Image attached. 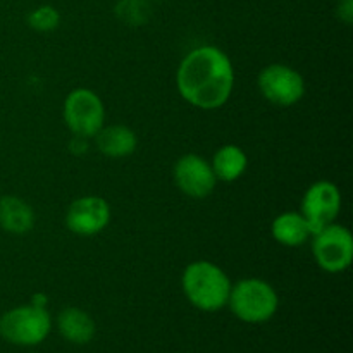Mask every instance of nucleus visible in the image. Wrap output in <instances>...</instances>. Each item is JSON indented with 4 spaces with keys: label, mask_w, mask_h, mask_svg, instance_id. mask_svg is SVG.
<instances>
[{
    "label": "nucleus",
    "mask_w": 353,
    "mask_h": 353,
    "mask_svg": "<svg viewBox=\"0 0 353 353\" xmlns=\"http://www.w3.org/2000/svg\"><path fill=\"white\" fill-rule=\"evenodd\" d=\"M95 143L100 154L112 159L128 157L133 154L138 147V137L131 128L124 124H110L103 126L95 134Z\"/></svg>",
    "instance_id": "obj_11"
},
{
    "label": "nucleus",
    "mask_w": 353,
    "mask_h": 353,
    "mask_svg": "<svg viewBox=\"0 0 353 353\" xmlns=\"http://www.w3.org/2000/svg\"><path fill=\"white\" fill-rule=\"evenodd\" d=\"M110 223V207L105 199L86 195L76 199L65 212V226L78 236H95Z\"/></svg>",
    "instance_id": "obj_9"
},
{
    "label": "nucleus",
    "mask_w": 353,
    "mask_h": 353,
    "mask_svg": "<svg viewBox=\"0 0 353 353\" xmlns=\"http://www.w3.org/2000/svg\"><path fill=\"white\" fill-rule=\"evenodd\" d=\"M338 17L343 23L350 24L353 17V0H340L338 2Z\"/></svg>",
    "instance_id": "obj_17"
},
{
    "label": "nucleus",
    "mask_w": 353,
    "mask_h": 353,
    "mask_svg": "<svg viewBox=\"0 0 353 353\" xmlns=\"http://www.w3.org/2000/svg\"><path fill=\"white\" fill-rule=\"evenodd\" d=\"M52 327L47 307L33 303L10 309L0 317V336L12 345L33 347L48 336Z\"/></svg>",
    "instance_id": "obj_4"
},
{
    "label": "nucleus",
    "mask_w": 353,
    "mask_h": 353,
    "mask_svg": "<svg viewBox=\"0 0 353 353\" xmlns=\"http://www.w3.org/2000/svg\"><path fill=\"white\" fill-rule=\"evenodd\" d=\"M31 303L37 307H47V296L43 293H37V295L31 296Z\"/></svg>",
    "instance_id": "obj_18"
},
{
    "label": "nucleus",
    "mask_w": 353,
    "mask_h": 353,
    "mask_svg": "<svg viewBox=\"0 0 353 353\" xmlns=\"http://www.w3.org/2000/svg\"><path fill=\"white\" fill-rule=\"evenodd\" d=\"M231 285L230 276L210 261L192 262L181 276V288L186 300L203 312H217L226 307Z\"/></svg>",
    "instance_id": "obj_2"
},
{
    "label": "nucleus",
    "mask_w": 353,
    "mask_h": 353,
    "mask_svg": "<svg viewBox=\"0 0 353 353\" xmlns=\"http://www.w3.org/2000/svg\"><path fill=\"white\" fill-rule=\"evenodd\" d=\"M247 154L243 152V148L233 143L217 148L212 161H210V168H212L216 179L224 183H233L240 179L247 171Z\"/></svg>",
    "instance_id": "obj_14"
},
{
    "label": "nucleus",
    "mask_w": 353,
    "mask_h": 353,
    "mask_svg": "<svg viewBox=\"0 0 353 353\" xmlns=\"http://www.w3.org/2000/svg\"><path fill=\"white\" fill-rule=\"evenodd\" d=\"M34 226V212L28 202L14 195L0 199V228L10 234H26Z\"/></svg>",
    "instance_id": "obj_13"
},
{
    "label": "nucleus",
    "mask_w": 353,
    "mask_h": 353,
    "mask_svg": "<svg viewBox=\"0 0 353 353\" xmlns=\"http://www.w3.org/2000/svg\"><path fill=\"white\" fill-rule=\"evenodd\" d=\"M257 86L262 97L272 105L292 107L305 95V79L296 69L286 64H269L259 72Z\"/></svg>",
    "instance_id": "obj_7"
},
{
    "label": "nucleus",
    "mask_w": 353,
    "mask_h": 353,
    "mask_svg": "<svg viewBox=\"0 0 353 353\" xmlns=\"http://www.w3.org/2000/svg\"><path fill=\"white\" fill-rule=\"evenodd\" d=\"M234 317L248 324H262L272 319L279 307V296L268 281L247 278L231 285L228 299Z\"/></svg>",
    "instance_id": "obj_3"
},
{
    "label": "nucleus",
    "mask_w": 353,
    "mask_h": 353,
    "mask_svg": "<svg viewBox=\"0 0 353 353\" xmlns=\"http://www.w3.org/2000/svg\"><path fill=\"white\" fill-rule=\"evenodd\" d=\"M59 333L74 345H85L95 336V321L78 307H68L57 317Z\"/></svg>",
    "instance_id": "obj_15"
},
{
    "label": "nucleus",
    "mask_w": 353,
    "mask_h": 353,
    "mask_svg": "<svg viewBox=\"0 0 353 353\" xmlns=\"http://www.w3.org/2000/svg\"><path fill=\"white\" fill-rule=\"evenodd\" d=\"M312 254L324 272L340 274L353 261V236L341 224H330L312 234Z\"/></svg>",
    "instance_id": "obj_6"
},
{
    "label": "nucleus",
    "mask_w": 353,
    "mask_h": 353,
    "mask_svg": "<svg viewBox=\"0 0 353 353\" xmlns=\"http://www.w3.org/2000/svg\"><path fill=\"white\" fill-rule=\"evenodd\" d=\"M172 178H174L176 186L192 199L209 196L217 183L210 162L196 154L181 155L172 169Z\"/></svg>",
    "instance_id": "obj_10"
},
{
    "label": "nucleus",
    "mask_w": 353,
    "mask_h": 353,
    "mask_svg": "<svg viewBox=\"0 0 353 353\" xmlns=\"http://www.w3.org/2000/svg\"><path fill=\"white\" fill-rule=\"evenodd\" d=\"M341 210V192L334 183L319 179L305 190L300 214L309 224L312 234L336 223Z\"/></svg>",
    "instance_id": "obj_8"
},
{
    "label": "nucleus",
    "mask_w": 353,
    "mask_h": 353,
    "mask_svg": "<svg viewBox=\"0 0 353 353\" xmlns=\"http://www.w3.org/2000/svg\"><path fill=\"white\" fill-rule=\"evenodd\" d=\"M65 126L74 137L93 138L105 126V107L102 99L90 88H74L62 105Z\"/></svg>",
    "instance_id": "obj_5"
},
{
    "label": "nucleus",
    "mask_w": 353,
    "mask_h": 353,
    "mask_svg": "<svg viewBox=\"0 0 353 353\" xmlns=\"http://www.w3.org/2000/svg\"><path fill=\"white\" fill-rule=\"evenodd\" d=\"M176 86L190 105L202 110L221 109L234 88L233 62L214 45L193 48L179 62Z\"/></svg>",
    "instance_id": "obj_1"
},
{
    "label": "nucleus",
    "mask_w": 353,
    "mask_h": 353,
    "mask_svg": "<svg viewBox=\"0 0 353 353\" xmlns=\"http://www.w3.org/2000/svg\"><path fill=\"white\" fill-rule=\"evenodd\" d=\"M59 23H61V14L52 6H40L28 14V24L31 30L41 31V33L54 31Z\"/></svg>",
    "instance_id": "obj_16"
},
{
    "label": "nucleus",
    "mask_w": 353,
    "mask_h": 353,
    "mask_svg": "<svg viewBox=\"0 0 353 353\" xmlns=\"http://www.w3.org/2000/svg\"><path fill=\"white\" fill-rule=\"evenodd\" d=\"M271 234L283 247H302L312 236L309 224L303 216L295 210H288L274 217L271 224Z\"/></svg>",
    "instance_id": "obj_12"
}]
</instances>
